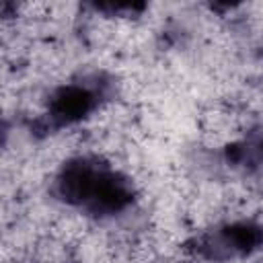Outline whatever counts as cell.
Instances as JSON below:
<instances>
[{
    "instance_id": "3957f363",
    "label": "cell",
    "mask_w": 263,
    "mask_h": 263,
    "mask_svg": "<svg viewBox=\"0 0 263 263\" xmlns=\"http://www.w3.org/2000/svg\"><path fill=\"white\" fill-rule=\"evenodd\" d=\"M92 109H95V95L88 88L76 86V84H68V86H62L60 90H55L51 97V103H49L51 117L58 123L80 121Z\"/></svg>"
},
{
    "instance_id": "277c9868",
    "label": "cell",
    "mask_w": 263,
    "mask_h": 263,
    "mask_svg": "<svg viewBox=\"0 0 263 263\" xmlns=\"http://www.w3.org/2000/svg\"><path fill=\"white\" fill-rule=\"evenodd\" d=\"M129 201H132V189L127 181L105 168L86 208L92 210L95 214H115L123 210Z\"/></svg>"
},
{
    "instance_id": "6da1fadb",
    "label": "cell",
    "mask_w": 263,
    "mask_h": 263,
    "mask_svg": "<svg viewBox=\"0 0 263 263\" xmlns=\"http://www.w3.org/2000/svg\"><path fill=\"white\" fill-rule=\"evenodd\" d=\"M263 245V226L255 222H234L214 238H205V253L214 259L249 255Z\"/></svg>"
},
{
    "instance_id": "7a4b0ae2",
    "label": "cell",
    "mask_w": 263,
    "mask_h": 263,
    "mask_svg": "<svg viewBox=\"0 0 263 263\" xmlns=\"http://www.w3.org/2000/svg\"><path fill=\"white\" fill-rule=\"evenodd\" d=\"M105 166H99L90 160H72L64 166L58 179V191L62 199L76 205H88Z\"/></svg>"
}]
</instances>
